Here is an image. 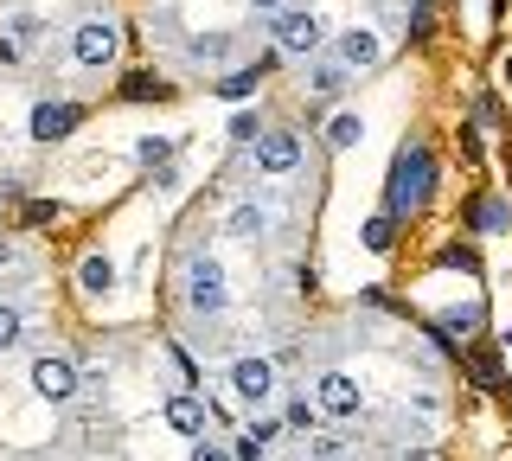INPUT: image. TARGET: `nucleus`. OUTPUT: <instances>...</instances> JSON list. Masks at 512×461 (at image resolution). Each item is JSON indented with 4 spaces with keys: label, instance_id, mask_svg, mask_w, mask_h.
<instances>
[{
    "label": "nucleus",
    "instance_id": "obj_1",
    "mask_svg": "<svg viewBox=\"0 0 512 461\" xmlns=\"http://www.w3.org/2000/svg\"><path fill=\"white\" fill-rule=\"evenodd\" d=\"M186 308L192 314H224L231 308V282H224L218 257H192L186 263Z\"/></svg>",
    "mask_w": 512,
    "mask_h": 461
},
{
    "label": "nucleus",
    "instance_id": "obj_2",
    "mask_svg": "<svg viewBox=\"0 0 512 461\" xmlns=\"http://www.w3.org/2000/svg\"><path fill=\"white\" fill-rule=\"evenodd\" d=\"M320 39H327V26H320L314 7H276V52H288V58H314Z\"/></svg>",
    "mask_w": 512,
    "mask_h": 461
},
{
    "label": "nucleus",
    "instance_id": "obj_3",
    "mask_svg": "<svg viewBox=\"0 0 512 461\" xmlns=\"http://www.w3.org/2000/svg\"><path fill=\"white\" fill-rule=\"evenodd\" d=\"M423 199H429V154L410 148V154H397V167H391V212H416Z\"/></svg>",
    "mask_w": 512,
    "mask_h": 461
},
{
    "label": "nucleus",
    "instance_id": "obj_4",
    "mask_svg": "<svg viewBox=\"0 0 512 461\" xmlns=\"http://www.w3.org/2000/svg\"><path fill=\"white\" fill-rule=\"evenodd\" d=\"M116 52H122V39H116V26H109V20H84L71 33V58L84 71H109V65H116Z\"/></svg>",
    "mask_w": 512,
    "mask_h": 461
},
{
    "label": "nucleus",
    "instance_id": "obj_5",
    "mask_svg": "<svg viewBox=\"0 0 512 461\" xmlns=\"http://www.w3.org/2000/svg\"><path fill=\"white\" fill-rule=\"evenodd\" d=\"M231 391L244 397L250 410H263L269 397H276V365H269L263 353H244V359H231Z\"/></svg>",
    "mask_w": 512,
    "mask_h": 461
},
{
    "label": "nucleus",
    "instance_id": "obj_6",
    "mask_svg": "<svg viewBox=\"0 0 512 461\" xmlns=\"http://www.w3.org/2000/svg\"><path fill=\"white\" fill-rule=\"evenodd\" d=\"M32 391H39L45 404L77 397V359L71 353H39V359H32Z\"/></svg>",
    "mask_w": 512,
    "mask_h": 461
},
{
    "label": "nucleus",
    "instance_id": "obj_7",
    "mask_svg": "<svg viewBox=\"0 0 512 461\" xmlns=\"http://www.w3.org/2000/svg\"><path fill=\"white\" fill-rule=\"evenodd\" d=\"M333 58H340L346 71H372L378 58H384V39L372 33V26H352V33L333 39Z\"/></svg>",
    "mask_w": 512,
    "mask_h": 461
},
{
    "label": "nucleus",
    "instance_id": "obj_8",
    "mask_svg": "<svg viewBox=\"0 0 512 461\" xmlns=\"http://www.w3.org/2000/svg\"><path fill=\"white\" fill-rule=\"evenodd\" d=\"M256 167L263 173H295L301 167V135H288V129L256 135Z\"/></svg>",
    "mask_w": 512,
    "mask_h": 461
},
{
    "label": "nucleus",
    "instance_id": "obj_9",
    "mask_svg": "<svg viewBox=\"0 0 512 461\" xmlns=\"http://www.w3.org/2000/svg\"><path fill=\"white\" fill-rule=\"evenodd\" d=\"M77 122H84V109H77V103H52V97H45L39 109H32L26 129H32V141H64Z\"/></svg>",
    "mask_w": 512,
    "mask_h": 461
},
{
    "label": "nucleus",
    "instance_id": "obj_10",
    "mask_svg": "<svg viewBox=\"0 0 512 461\" xmlns=\"http://www.w3.org/2000/svg\"><path fill=\"white\" fill-rule=\"evenodd\" d=\"M167 423L180 429V436H192V442H199L205 429H212V404H199L192 391H173V397H167Z\"/></svg>",
    "mask_w": 512,
    "mask_h": 461
},
{
    "label": "nucleus",
    "instance_id": "obj_11",
    "mask_svg": "<svg viewBox=\"0 0 512 461\" xmlns=\"http://www.w3.org/2000/svg\"><path fill=\"white\" fill-rule=\"evenodd\" d=\"M320 410H327V417H359V385H352L346 372H327L320 378Z\"/></svg>",
    "mask_w": 512,
    "mask_h": 461
},
{
    "label": "nucleus",
    "instance_id": "obj_12",
    "mask_svg": "<svg viewBox=\"0 0 512 461\" xmlns=\"http://www.w3.org/2000/svg\"><path fill=\"white\" fill-rule=\"evenodd\" d=\"M77 289H84V295H109V289H116V263H109L103 250H90V257L77 263Z\"/></svg>",
    "mask_w": 512,
    "mask_h": 461
},
{
    "label": "nucleus",
    "instance_id": "obj_13",
    "mask_svg": "<svg viewBox=\"0 0 512 461\" xmlns=\"http://www.w3.org/2000/svg\"><path fill=\"white\" fill-rule=\"evenodd\" d=\"M365 141V116L359 109H333L327 116V148H359Z\"/></svg>",
    "mask_w": 512,
    "mask_h": 461
},
{
    "label": "nucleus",
    "instance_id": "obj_14",
    "mask_svg": "<svg viewBox=\"0 0 512 461\" xmlns=\"http://www.w3.org/2000/svg\"><path fill=\"white\" fill-rule=\"evenodd\" d=\"M224 231H231V237H263L269 231V205H231V218H224Z\"/></svg>",
    "mask_w": 512,
    "mask_h": 461
},
{
    "label": "nucleus",
    "instance_id": "obj_15",
    "mask_svg": "<svg viewBox=\"0 0 512 461\" xmlns=\"http://www.w3.org/2000/svg\"><path fill=\"white\" fill-rule=\"evenodd\" d=\"M474 225H480V231H506V225H512L506 199H480V205H474Z\"/></svg>",
    "mask_w": 512,
    "mask_h": 461
},
{
    "label": "nucleus",
    "instance_id": "obj_16",
    "mask_svg": "<svg viewBox=\"0 0 512 461\" xmlns=\"http://www.w3.org/2000/svg\"><path fill=\"white\" fill-rule=\"evenodd\" d=\"M20 333H26V314L13 308V301H0V353H7V346H20Z\"/></svg>",
    "mask_w": 512,
    "mask_h": 461
},
{
    "label": "nucleus",
    "instance_id": "obj_17",
    "mask_svg": "<svg viewBox=\"0 0 512 461\" xmlns=\"http://www.w3.org/2000/svg\"><path fill=\"white\" fill-rule=\"evenodd\" d=\"M340 71L346 65H314L308 71V90H314V97H333V90H340Z\"/></svg>",
    "mask_w": 512,
    "mask_h": 461
},
{
    "label": "nucleus",
    "instance_id": "obj_18",
    "mask_svg": "<svg viewBox=\"0 0 512 461\" xmlns=\"http://www.w3.org/2000/svg\"><path fill=\"white\" fill-rule=\"evenodd\" d=\"M167 154H173V141H160V135L135 141V161H141V167H160V161H167Z\"/></svg>",
    "mask_w": 512,
    "mask_h": 461
},
{
    "label": "nucleus",
    "instance_id": "obj_19",
    "mask_svg": "<svg viewBox=\"0 0 512 461\" xmlns=\"http://www.w3.org/2000/svg\"><path fill=\"white\" fill-rule=\"evenodd\" d=\"M250 90H256V71H231V77H224V84H218V97H250Z\"/></svg>",
    "mask_w": 512,
    "mask_h": 461
},
{
    "label": "nucleus",
    "instance_id": "obj_20",
    "mask_svg": "<svg viewBox=\"0 0 512 461\" xmlns=\"http://www.w3.org/2000/svg\"><path fill=\"white\" fill-rule=\"evenodd\" d=\"M314 423H320V410L308 397H295V404H288V429H314Z\"/></svg>",
    "mask_w": 512,
    "mask_h": 461
},
{
    "label": "nucleus",
    "instance_id": "obj_21",
    "mask_svg": "<svg viewBox=\"0 0 512 461\" xmlns=\"http://www.w3.org/2000/svg\"><path fill=\"white\" fill-rule=\"evenodd\" d=\"M365 250H391V218H372V225H365Z\"/></svg>",
    "mask_w": 512,
    "mask_h": 461
},
{
    "label": "nucleus",
    "instance_id": "obj_22",
    "mask_svg": "<svg viewBox=\"0 0 512 461\" xmlns=\"http://www.w3.org/2000/svg\"><path fill=\"white\" fill-rule=\"evenodd\" d=\"M474 327H480V314H474V308H455V314H448V333H461V340H468Z\"/></svg>",
    "mask_w": 512,
    "mask_h": 461
},
{
    "label": "nucleus",
    "instance_id": "obj_23",
    "mask_svg": "<svg viewBox=\"0 0 512 461\" xmlns=\"http://www.w3.org/2000/svg\"><path fill=\"white\" fill-rule=\"evenodd\" d=\"M128 97H167V84L160 77H128Z\"/></svg>",
    "mask_w": 512,
    "mask_h": 461
},
{
    "label": "nucleus",
    "instance_id": "obj_24",
    "mask_svg": "<svg viewBox=\"0 0 512 461\" xmlns=\"http://www.w3.org/2000/svg\"><path fill=\"white\" fill-rule=\"evenodd\" d=\"M231 141H256V116H250V109H237V116H231Z\"/></svg>",
    "mask_w": 512,
    "mask_h": 461
},
{
    "label": "nucleus",
    "instance_id": "obj_25",
    "mask_svg": "<svg viewBox=\"0 0 512 461\" xmlns=\"http://www.w3.org/2000/svg\"><path fill=\"white\" fill-rule=\"evenodd\" d=\"M224 45H231V39H224V33H212V39H192V52H199V58H218Z\"/></svg>",
    "mask_w": 512,
    "mask_h": 461
},
{
    "label": "nucleus",
    "instance_id": "obj_26",
    "mask_svg": "<svg viewBox=\"0 0 512 461\" xmlns=\"http://www.w3.org/2000/svg\"><path fill=\"white\" fill-rule=\"evenodd\" d=\"M250 7H263V13H276V7H282V0H250Z\"/></svg>",
    "mask_w": 512,
    "mask_h": 461
}]
</instances>
